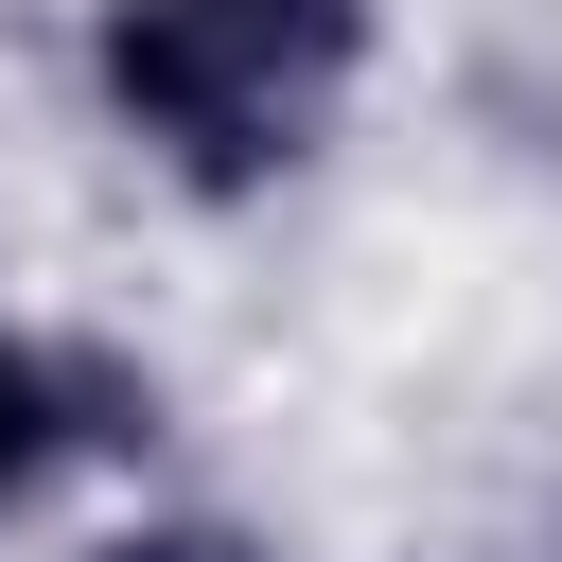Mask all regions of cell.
Here are the masks:
<instances>
[{
	"mask_svg": "<svg viewBox=\"0 0 562 562\" xmlns=\"http://www.w3.org/2000/svg\"><path fill=\"white\" fill-rule=\"evenodd\" d=\"M70 562H281V544L246 509H211V492H123V509L70 527Z\"/></svg>",
	"mask_w": 562,
	"mask_h": 562,
	"instance_id": "obj_3",
	"label": "cell"
},
{
	"mask_svg": "<svg viewBox=\"0 0 562 562\" xmlns=\"http://www.w3.org/2000/svg\"><path fill=\"white\" fill-rule=\"evenodd\" d=\"M386 88V0H88L70 105L158 211H281L334 176V140Z\"/></svg>",
	"mask_w": 562,
	"mask_h": 562,
	"instance_id": "obj_1",
	"label": "cell"
},
{
	"mask_svg": "<svg viewBox=\"0 0 562 562\" xmlns=\"http://www.w3.org/2000/svg\"><path fill=\"white\" fill-rule=\"evenodd\" d=\"M158 422H176L158 351H123V334H88V316H18V299H0V544H18V527H53L70 492L140 474V457H158Z\"/></svg>",
	"mask_w": 562,
	"mask_h": 562,
	"instance_id": "obj_2",
	"label": "cell"
}]
</instances>
